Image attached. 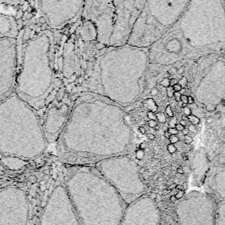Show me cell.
<instances>
[{
    "label": "cell",
    "instance_id": "obj_55",
    "mask_svg": "<svg viewBox=\"0 0 225 225\" xmlns=\"http://www.w3.org/2000/svg\"><path fill=\"white\" fill-rule=\"evenodd\" d=\"M146 143H145V142H142V143H140V149H145L146 148Z\"/></svg>",
    "mask_w": 225,
    "mask_h": 225
},
{
    "label": "cell",
    "instance_id": "obj_28",
    "mask_svg": "<svg viewBox=\"0 0 225 225\" xmlns=\"http://www.w3.org/2000/svg\"><path fill=\"white\" fill-rule=\"evenodd\" d=\"M167 150H168V152H169L170 153L173 154L176 152H177V147H176V146L174 145V144L170 143V144H168V145L167 146Z\"/></svg>",
    "mask_w": 225,
    "mask_h": 225
},
{
    "label": "cell",
    "instance_id": "obj_1",
    "mask_svg": "<svg viewBox=\"0 0 225 225\" xmlns=\"http://www.w3.org/2000/svg\"><path fill=\"white\" fill-rule=\"evenodd\" d=\"M74 102L57 140L59 156L101 161L134 152L133 131L120 105L90 91Z\"/></svg>",
    "mask_w": 225,
    "mask_h": 225
},
{
    "label": "cell",
    "instance_id": "obj_40",
    "mask_svg": "<svg viewBox=\"0 0 225 225\" xmlns=\"http://www.w3.org/2000/svg\"><path fill=\"white\" fill-rule=\"evenodd\" d=\"M181 94L179 92H174V96L175 98V100L178 102V101H180V98H181Z\"/></svg>",
    "mask_w": 225,
    "mask_h": 225
},
{
    "label": "cell",
    "instance_id": "obj_58",
    "mask_svg": "<svg viewBox=\"0 0 225 225\" xmlns=\"http://www.w3.org/2000/svg\"><path fill=\"white\" fill-rule=\"evenodd\" d=\"M186 89L184 88H182L180 90V91L179 92L181 94V95H184L185 93H186Z\"/></svg>",
    "mask_w": 225,
    "mask_h": 225
},
{
    "label": "cell",
    "instance_id": "obj_23",
    "mask_svg": "<svg viewBox=\"0 0 225 225\" xmlns=\"http://www.w3.org/2000/svg\"><path fill=\"white\" fill-rule=\"evenodd\" d=\"M24 0H0V3L11 7H17L23 5Z\"/></svg>",
    "mask_w": 225,
    "mask_h": 225
},
{
    "label": "cell",
    "instance_id": "obj_45",
    "mask_svg": "<svg viewBox=\"0 0 225 225\" xmlns=\"http://www.w3.org/2000/svg\"><path fill=\"white\" fill-rule=\"evenodd\" d=\"M180 101H182V103L188 104V96H186V95H182L181 98H180Z\"/></svg>",
    "mask_w": 225,
    "mask_h": 225
},
{
    "label": "cell",
    "instance_id": "obj_35",
    "mask_svg": "<svg viewBox=\"0 0 225 225\" xmlns=\"http://www.w3.org/2000/svg\"><path fill=\"white\" fill-rule=\"evenodd\" d=\"M188 130L190 132H192V133H194V134H197L198 133V129H197V128L196 127V125H190L188 126Z\"/></svg>",
    "mask_w": 225,
    "mask_h": 225
},
{
    "label": "cell",
    "instance_id": "obj_36",
    "mask_svg": "<svg viewBox=\"0 0 225 225\" xmlns=\"http://www.w3.org/2000/svg\"><path fill=\"white\" fill-rule=\"evenodd\" d=\"M147 117L149 119V120H157L156 114H155L153 112L149 111L147 114Z\"/></svg>",
    "mask_w": 225,
    "mask_h": 225
},
{
    "label": "cell",
    "instance_id": "obj_17",
    "mask_svg": "<svg viewBox=\"0 0 225 225\" xmlns=\"http://www.w3.org/2000/svg\"><path fill=\"white\" fill-rule=\"evenodd\" d=\"M48 106L40 122L45 139L48 143H51L57 140L68 120L71 109L66 103H55V100Z\"/></svg>",
    "mask_w": 225,
    "mask_h": 225
},
{
    "label": "cell",
    "instance_id": "obj_56",
    "mask_svg": "<svg viewBox=\"0 0 225 225\" xmlns=\"http://www.w3.org/2000/svg\"><path fill=\"white\" fill-rule=\"evenodd\" d=\"M180 124L182 125V126H184V127H185V126H186V125H187V121L183 120V119H182V120L180 121Z\"/></svg>",
    "mask_w": 225,
    "mask_h": 225
},
{
    "label": "cell",
    "instance_id": "obj_46",
    "mask_svg": "<svg viewBox=\"0 0 225 225\" xmlns=\"http://www.w3.org/2000/svg\"><path fill=\"white\" fill-rule=\"evenodd\" d=\"M158 94V90L157 88H152V90H151L150 91V94L152 95V96H157Z\"/></svg>",
    "mask_w": 225,
    "mask_h": 225
},
{
    "label": "cell",
    "instance_id": "obj_49",
    "mask_svg": "<svg viewBox=\"0 0 225 225\" xmlns=\"http://www.w3.org/2000/svg\"><path fill=\"white\" fill-rule=\"evenodd\" d=\"M147 138L151 140H154L155 139H156V136H155L152 133L147 134Z\"/></svg>",
    "mask_w": 225,
    "mask_h": 225
},
{
    "label": "cell",
    "instance_id": "obj_39",
    "mask_svg": "<svg viewBox=\"0 0 225 225\" xmlns=\"http://www.w3.org/2000/svg\"><path fill=\"white\" fill-rule=\"evenodd\" d=\"M167 131L169 132L171 135H177L178 131L175 128H168Z\"/></svg>",
    "mask_w": 225,
    "mask_h": 225
},
{
    "label": "cell",
    "instance_id": "obj_61",
    "mask_svg": "<svg viewBox=\"0 0 225 225\" xmlns=\"http://www.w3.org/2000/svg\"><path fill=\"white\" fill-rule=\"evenodd\" d=\"M149 150H150V149H149V147H146V148L143 149L144 152H145V153H147V152H149Z\"/></svg>",
    "mask_w": 225,
    "mask_h": 225
},
{
    "label": "cell",
    "instance_id": "obj_44",
    "mask_svg": "<svg viewBox=\"0 0 225 225\" xmlns=\"http://www.w3.org/2000/svg\"><path fill=\"white\" fill-rule=\"evenodd\" d=\"M184 128H185L184 126H182V125H180V123H177V125H176V126H175V128L177 129L178 132H181Z\"/></svg>",
    "mask_w": 225,
    "mask_h": 225
},
{
    "label": "cell",
    "instance_id": "obj_32",
    "mask_svg": "<svg viewBox=\"0 0 225 225\" xmlns=\"http://www.w3.org/2000/svg\"><path fill=\"white\" fill-rule=\"evenodd\" d=\"M165 112H166V114L169 117H174L173 111V110H172V108H171V105H168V106H167L166 109H165Z\"/></svg>",
    "mask_w": 225,
    "mask_h": 225
},
{
    "label": "cell",
    "instance_id": "obj_42",
    "mask_svg": "<svg viewBox=\"0 0 225 225\" xmlns=\"http://www.w3.org/2000/svg\"><path fill=\"white\" fill-rule=\"evenodd\" d=\"M183 109H184V112L186 116H189V115H192V111H191L190 108L186 107Z\"/></svg>",
    "mask_w": 225,
    "mask_h": 225
},
{
    "label": "cell",
    "instance_id": "obj_13",
    "mask_svg": "<svg viewBox=\"0 0 225 225\" xmlns=\"http://www.w3.org/2000/svg\"><path fill=\"white\" fill-rule=\"evenodd\" d=\"M19 54L17 38L0 39V101L15 92Z\"/></svg>",
    "mask_w": 225,
    "mask_h": 225
},
{
    "label": "cell",
    "instance_id": "obj_31",
    "mask_svg": "<svg viewBox=\"0 0 225 225\" xmlns=\"http://www.w3.org/2000/svg\"><path fill=\"white\" fill-rule=\"evenodd\" d=\"M177 124V119L176 117H171V120L168 122V126H169V128H175L176 125Z\"/></svg>",
    "mask_w": 225,
    "mask_h": 225
},
{
    "label": "cell",
    "instance_id": "obj_43",
    "mask_svg": "<svg viewBox=\"0 0 225 225\" xmlns=\"http://www.w3.org/2000/svg\"><path fill=\"white\" fill-rule=\"evenodd\" d=\"M173 89L174 90V92H180V90L182 88V86L179 84H175V85H174L173 86Z\"/></svg>",
    "mask_w": 225,
    "mask_h": 225
},
{
    "label": "cell",
    "instance_id": "obj_47",
    "mask_svg": "<svg viewBox=\"0 0 225 225\" xmlns=\"http://www.w3.org/2000/svg\"><path fill=\"white\" fill-rule=\"evenodd\" d=\"M194 103V97L191 96H188V104L192 105Z\"/></svg>",
    "mask_w": 225,
    "mask_h": 225
},
{
    "label": "cell",
    "instance_id": "obj_29",
    "mask_svg": "<svg viewBox=\"0 0 225 225\" xmlns=\"http://www.w3.org/2000/svg\"><path fill=\"white\" fill-rule=\"evenodd\" d=\"M160 85L167 88V87L170 86V79H168V78H164L162 80V81L160 82Z\"/></svg>",
    "mask_w": 225,
    "mask_h": 225
},
{
    "label": "cell",
    "instance_id": "obj_15",
    "mask_svg": "<svg viewBox=\"0 0 225 225\" xmlns=\"http://www.w3.org/2000/svg\"><path fill=\"white\" fill-rule=\"evenodd\" d=\"M116 8V20L110 47L127 44L132 27L147 0H112Z\"/></svg>",
    "mask_w": 225,
    "mask_h": 225
},
{
    "label": "cell",
    "instance_id": "obj_48",
    "mask_svg": "<svg viewBox=\"0 0 225 225\" xmlns=\"http://www.w3.org/2000/svg\"><path fill=\"white\" fill-rule=\"evenodd\" d=\"M178 80L176 79H170V86H173L175 84H178Z\"/></svg>",
    "mask_w": 225,
    "mask_h": 225
},
{
    "label": "cell",
    "instance_id": "obj_63",
    "mask_svg": "<svg viewBox=\"0 0 225 225\" xmlns=\"http://www.w3.org/2000/svg\"><path fill=\"white\" fill-rule=\"evenodd\" d=\"M158 152H159V149H158L157 147H156V149H154V153L156 154H157Z\"/></svg>",
    "mask_w": 225,
    "mask_h": 225
},
{
    "label": "cell",
    "instance_id": "obj_26",
    "mask_svg": "<svg viewBox=\"0 0 225 225\" xmlns=\"http://www.w3.org/2000/svg\"><path fill=\"white\" fill-rule=\"evenodd\" d=\"M135 157L136 159L138 160H143L144 157H145V152L143 149H138L135 152Z\"/></svg>",
    "mask_w": 225,
    "mask_h": 225
},
{
    "label": "cell",
    "instance_id": "obj_8",
    "mask_svg": "<svg viewBox=\"0 0 225 225\" xmlns=\"http://www.w3.org/2000/svg\"><path fill=\"white\" fill-rule=\"evenodd\" d=\"M126 205L144 195L146 186L138 165L126 156L108 158L95 164Z\"/></svg>",
    "mask_w": 225,
    "mask_h": 225
},
{
    "label": "cell",
    "instance_id": "obj_37",
    "mask_svg": "<svg viewBox=\"0 0 225 225\" xmlns=\"http://www.w3.org/2000/svg\"><path fill=\"white\" fill-rule=\"evenodd\" d=\"M184 141L186 143L190 144V143H191L192 142H193V138H192V137L190 136V135H186L184 136Z\"/></svg>",
    "mask_w": 225,
    "mask_h": 225
},
{
    "label": "cell",
    "instance_id": "obj_62",
    "mask_svg": "<svg viewBox=\"0 0 225 225\" xmlns=\"http://www.w3.org/2000/svg\"><path fill=\"white\" fill-rule=\"evenodd\" d=\"M188 104H187V103H182V108H184V107H188Z\"/></svg>",
    "mask_w": 225,
    "mask_h": 225
},
{
    "label": "cell",
    "instance_id": "obj_22",
    "mask_svg": "<svg viewBox=\"0 0 225 225\" xmlns=\"http://www.w3.org/2000/svg\"><path fill=\"white\" fill-rule=\"evenodd\" d=\"M143 104L147 109H148L149 111L152 112H156L157 110V105H156L155 101L150 98V99H147L145 101H143Z\"/></svg>",
    "mask_w": 225,
    "mask_h": 225
},
{
    "label": "cell",
    "instance_id": "obj_52",
    "mask_svg": "<svg viewBox=\"0 0 225 225\" xmlns=\"http://www.w3.org/2000/svg\"><path fill=\"white\" fill-rule=\"evenodd\" d=\"M184 72V66H181V67H180L179 69H178L177 70V73H178L179 75H182V74H183Z\"/></svg>",
    "mask_w": 225,
    "mask_h": 225
},
{
    "label": "cell",
    "instance_id": "obj_7",
    "mask_svg": "<svg viewBox=\"0 0 225 225\" xmlns=\"http://www.w3.org/2000/svg\"><path fill=\"white\" fill-rule=\"evenodd\" d=\"M191 0H147L127 44L149 48L177 22Z\"/></svg>",
    "mask_w": 225,
    "mask_h": 225
},
{
    "label": "cell",
    "instance_id": "obj_60",
    "mask_svg": "<svg viewBox=\"0 0 225 225\" xmlns=\"http://www.w3.org/2000/svg\"><path fill=\"white\" fill-rule=\"evenodd\" d=\"M178 172L179 173H184V171H183V169H182V168L181 167H180V168H178Z\"/></svg>",
    "mask_w": 225,
    "mask_h": 225
},
{
    "label": "cell",
    "instance_id": "obj_3",
    "mask_svg": "<svg viewBox=\"0 0 225 225\" xmlns=\"http://www.w3.org/2000/svg\"><path fill=\"white\" fill-rule=\"evenodd\" d=\"M17 39L19 54L15 93L38 112L54 101L56 88L62 84L55 76L59 31L48 29L34 17Z\"/></svg>",
    "mask_w": 225,
    "mask_h": 225
},
{
    "label": "cell",
    "instance_id": "obj_6",
    "mask_svg": "<svg viewBox=\"0 0 225 225\" xmlns=\"http://www.w3.org/2000/svg\"><path fill=\"white\" fill-rule=\"evenodd\" d=\"M37 112L15 92L0 101V152L29 159L47 146Z\"/></svg>",
    "mask_w": 225,
    "mask_h": 225
},
{
    "label": "cell",
    "instance_id": "obj_2",
    "mask_svg": "<svg viewBox=\"0 0 225 225\" xmlns=\"http://www.w3.org/2000/svg\"><path fill=\"white\" fill-rule=\"evenodd\" d=\"M224 50L225 0H191L179 19L149 48V64H174L193 52Z\"/></svg>",
    "mask_w": 225,
    "mask_h": 225
},
{
    "label": "cell",
    "instance_id": "obj_4",
    "mask_svg": "<svg viewBox=\"0 0 225 225\" xmlns=\"http://www.w3.org/2000/svg\"><path fill=\"white\" fill-rule=\"evenodd\" d=\"M149 48L125 44L108 47L94 61L86 80L89 90L102 95L126 107L138 99L143 90Z\"/></svg>",
    "mask_w": 225,
    "mask_h": 225
},
{
    "label": "cell",
    "instance_id": "obj_30",
    "mask_svg": "<svg viewBox=\"0 0 225 225\" xmlns=\"http://www.w3.org/2000/svg\"><path fill=\"white\" fill-rule=\"evenodd\" d=\"M174 90L173 89V86H170L167 88V94L168 97L169 98L173 97L174 96Z\"/></svg>",
    "mask_w": 225,
    "mask_h": 225
},
{
    "label": "cell",
    "instance_id": "obj_33",
    "mask_svg": "<svg viewBox=\"0 0 225 225\" xmlns=\"http://www.w3.org/2000/svg\"><path fill=\"white\" fill-rule=\"evenodd\" d=\"M168 140H169V141H170V143H172V144L177 143L179 141H180V140L178 139V138L177 136V135H171V137H170V138Z\"/></svg>",
    "mask_w": 225,
    "mask_h": 225
},
{
    "label": "cell",
    "instance_id": "obj_38",
    "mask_svg": "<svg viewBox=\"0 0 225 225\" xmlns=\"http://www.w3.org/2000/svg\"><path fill=\"white\" fill-rule=\"evenodd\" d=\"M177 69L174 67V66H173L169 71H168V74L170 76H173V75H176V73H177Z\"/></svg>",
    "mask_w": 225,
    "mask_h": 225
},
{
    "label": "cell",
    "instance_id": "obj_24",
    "mask_svg": "<svg viewBox=\"0 0 225 225\" xmlns=\"http://www.w3.org/2000/svg\"><path fill=\"white\" fill-rule=\"evenodd\" d=\"M187 117H188L189 122H190L192 125H198L199 123H200V119L198 117H196V115H190L189 116H187Z\"/></svg>",
    "mask_w": 225,
    "mask_h": 225
},
{
    "label": "cell",
    "instance_id": "obj_5",
    "mask_svg": "<svg viewBox=\"0 0 225 225\" xmlns=\"http://www.w3.org/2000/svg\"><path fill=\"white\" fill-rule=\"evenodd\" d=\"M64 185L82 225H120L127 205L97 167L68 168Z\"/></svg>",
    "mask_w": 225,
    "mask_h": 225
},
{
    "label": "cell",
    "instance_id": "obj_25",
    "mask_svg": "<svg viewBox=\"0 0 225 225\" xmlns=\"http://www.w3.org/2000/svg\"><path fill=\"white\" fill-rule=\"evenodd\" d=\"M156 116L157 120L159 122L161 123H165V122H166L167 121L166 116H165V115L163 113V112H157V113H156Z\"/></svg>",
    "mask_w": 225,
    "mask_h": 225
},
{
    "label": "cell",
    "instance_id": "obj_11",
    "mask_svg": "<svg viewBox=\"0 0 225 225\" xmlns=\"http://www.w3.org/2000/svg\"><path fill=\"white\" fill-rule=\"evenodd\" d=\"M82 19L90 20L96 26L97 41L106 47H110L113 34L116 8L112 0H84Z\"/></svg>",
    "mask_w": 225,
    "mask_h": 225
},
{
    "label": "cell",
    "instance_id": "obj_41",
    "mask_svg": "<svg viewBox=\"0 0 225 225\" xmlns=\"http://www.w3.org/2000/svg\"><path fill=\"white\" fill-rule=\"evenodd\" d=\"M77 160V157L75 156H69L66 158V161H69V162H75Z\"/></svg>",
    "mask_w": 225,
    "mask_h": 225
},
{
    "label": "cell",
    "instance_id": "obj_9",
    "mask_svg": "<svg viewBox=\"0 0 225 225\" xmlns=\"http://www.w3.org/2000/svg\"><path fill=\"white\" fill-rule=\"evenodd\" d=\"M36 17L48 29L61 31L81 16L84 0H29Z\"/></svg>",
    "mask_w": 225,
    "mask_h": 225
},
{
    "label": "cell",
    "instance_id": "obj_54",
    "mask_svg": "<svg viewBox=\"0 0 225 225\" xmlns=\"http://www.w3.org/2000/svg\"><path fill=\"white\" fill-rule=\"evenodd\" d=\"M164 136H165V138H166L167 139H169V138H170V137H171V134H170L169 132H168L167 131H165V133H164Z\"/></svg>",
    "mask_w": 225,
    "mask_h": 225
},
{
    "label": "cell",
    "instance_id": "obj_19",
    "mask_svg": "<svg viewBox=\"0 0 225 225\" xmlns=\"http://www.w3.org/2000/svg\"><path fill=\"white\" fill-rule=\"evenodd\" d=\"M20 31L18 22L15 17L0 13V39H17L19 36Z\"/></svg>",
    "mask_w": 225,
    "mask_h": 225
},
{
    "label": "cell",
    "instance_id": "obj_21",
    "mask_svg": "<svg viewBox=\"0 0 225 225\" xmlns=\"http://www.w3.org/2000/svg\"><path fill=\"white\" fill-rule=\"evenodd\" d=\"M215 225H225V201L217 203Z\"/></svg>",
    "mask_w": 225,
    "mask_h": 225
},
{
    "label": "cell",
    "instance_id": "obj_51",
    "mask_svg": "<svg viewBox=\"0 0 225 225\" xmlns=\"http://www.w3.org/2000/svg\"><path fill=\"white\" fill-rule=\"evenodd\" d=\"M138 130H139L140 132V133H141V134H145L146 133V128H144V127H143V126H140V127H139V128H138Z\"/></svg>",
    "mask_w": 225,
    "mask_h": 225
},
{
    "label": "cell",
    "instance_id": "obj_27",
    "mask_svg": "<svg viewBox=\"0 0 225 225\" xmlns=\"http://www.w3.org/2000/svg\"><path fill=\"white\" fill-rule=\"evenodd\" d=\"M188 81L187 78H186V76H183L180 80H178V84H180V85L182 86V88H186V87L188 85Z\"/></svg>",
    "mask_w": 225,
    "mask_h": 225
},
{
    "label": "cell",
    "instance_id": "obj_57",
    "mask_svg": "<svg viewBox=\"0 0 225 225\" xmlns=\"http://www.w3.org/2000/svg\"><path fill=\"white\" fill-rule=\"evenodd\" d=\"M219 163L221 164H224L225 163V157H220L219 159Z\"/></svg>",
    "mask_w": 225,
    "mask_h": 225
},
{
    "label": "cell",
    "instance_id": "obj_16",
    "mask_svg": "<svg viewBox=\"0 0 225 225\" xmlns=\"http://www.w3.org/2000/svg\"><path fill=\"white\" fill-rule=\"evenodd\" d=\"M160 219L156 203L144 194L127 205L120 225H159Z\"/></svg>",
    "mask_w": 225,
    "mask_h": 225
},
{
    "label": "cell",
    "instance_id": "obj_12",
    "mask_svg": "<svg viewBox=\"0 0 225 225\" xmlns=\"http://www.w3.org/2000/svg\"><path fill=\"white\" fill-rule=\"evenodd\" d=\"M40 225H82L64 184L53 190L42 213Z\"/></svg>",
    "mask_w": 225,
    "mask_h": 225
},
{
    "label": "cell",
    "instance_id": "obj_14",
    "mask_svg": "<svg viewBox=\"0 0 225 225\" xmlns=\"http://www.w3.org/2000/svg\"><path fill=\"white\" fill-rule=\"evenodd\" d=\"M29 210L23 190L10 187L0 191V225H26Z\"/></svg>",
    "mask_w": 225,
    "mask_h": 225
},
{
    "label": "cell",
    "instance_id": "obj_59",
    "mask_svg": "<svg viewBox=\"0 0 225 225\" xmlns=\"http://www.w3.org/2000/svg\"><path fill=\"white\" fill-rule=\"evenodd\" d=\"M144 164L143 160H138V166H142V165Z\"/></svg>",
    "mask_w": 225,
    "mask_h": 225
},
{
    "label": "cell",
    "instance_id": "obj_18",
    "mask_svg": "<svg viewBox=\"0 0 225 225\" xmlns=\"http://www.w3.org/2000/svg\"><path fill=\"white\" fill-rule=\"evenodd\" d=\"M207 191L216 203L225 201V169L210 176L207 181Z\"/></svg>",
    "mask_w": 225,
    "mask_h": 225
},
{
    "label": "cell",
    "instance_id": "obj_10",
    "mask_svg": "<svg viewBox=\"0 0 225 225\" xmlns=\"http://www.w3.org/2000/svg\"><path fill=\"white\" fill-rule=\"evenodd\" d=\"M217 203L205 193L192 191L176 205L179 225H215Z\"/></svg>",
    "mask_w": 225,
    "mask_h": 225
},
{
    "label": "cell",
    "instance_id": "obj_50",
    "mask_svg": "<svg viewBox=\"0 0 225 225\" xmlns=\"http://www.w3.org/2000/svg\"><path fill=\"white\" fill-rule=\"evenodd\" d=\"M177 136L178 137L179 140H184V136H185L181 132H178V133L177 134Z\"/></svg>",
    "mask_w": 225,
    "mask_h": 225
},
{
    "label": "cell",
    "instance_id": "obj_34",
    "mask_svg": "<svg viewBox=\"0 0 225 225\" xmlns=\"http://www.w3.org/2000/svg\"><path fill=\"white\" fill-rule=\"evenodd\" d=\"M147 123H148V125L149 127L152 128H156L158 125V122L156 120H149L148 122H147Z\"/></svg>",
    "mask_w": 225,
    "mask_h": 225
},
{
    "label": "cell",
    "instance_id": "obj_53",
    "mask_svg": "<svg viewBox=\"0 0 225 225\" xmlns=\"http://www.w3.org/2000/svg\"><path fill=\"white\" fill-rule=\"evenodd\" d=\"M181 132H182V134H184V136H186V135H188V134H189L190 131H189L188 128H184L183 130H182V131H181Z\"/></svg>",
    "mask_w": 225,
    "mask_h": 225
},
{
    "label": "cell",
    "instance_id": "obj_20",
    "mask_svg": "<svg viewBox=\"0 0 225 225\" xmlns=\"http://www.w3.org/2000/svg\"><path fill=\"white\" fill-rule=\"evenodd\" d=\"M2 160L6 166H8L10 168H13V169L20 168L24 165H26V161H24L25 159H21L18 157L7 156L4 158H3Z\"/></svg>",
    "mask_w": 225,
    "mask_h": 225
}]
</instances>
